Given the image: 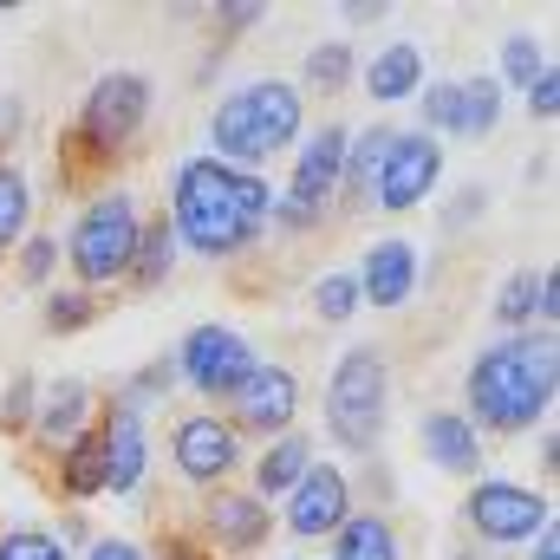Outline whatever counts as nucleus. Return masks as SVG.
Masks as SVG:
<instances>
[{
	"instance_id": "nucleus-1",
	"label": "nucleus",
	"mask_w": 560,
	"mask_h": 560,
	"mask_svg": "<svg viewBox=\"0 0 560 560\" xmlns=\"http://www.w3.org/2000/svg\"><path fill=\"white\" fill-rule=\"evenodd\" d=\"M268 209H275V183L215 156H183L176 183H170V235L176 248H196L209 261H235L268 235Z\"/></svg>"
},
{
	"instance_id": "nucleus-2",
	"label": "nucleus",
	"mask_w": 560,
	"mask_h": 560,
	"mask_svg": "<svg viewBox=\"0 0 560 560\" xmlns=\"http://www.w3.org/2000/svg\"><path fill=\"white\" fill-rule=\"evenodd\" d=\"M560 392V352L555 332H509L469 359L463 378V418L495 436H522L555 411Z\"/></svg>"
},
{
	"instance_id": "nucleus-3",
	"label": "nucleus",
	"mask_w": 560,
	"mask_h": 560,
	"mask_svg": "<svg viewBox=\"0 0 560 560\" xmlns=\"http://www.w3.org/2000/svg\"><path fill=\"white\" fill-rule=\"evenodd\" d=\"M300 118H306L300 85H287V79H255V85H242V92H229V98L215 105V118H209V156L261 176L268 156H280V150L300 143Z\"/></svg>"
},
{
	"instance_id": "nucleus-4",
	"label": "nucleus",
	"mask_w": 560,
	"mask_h": 560,
	"mask_svg": "<svg viewBox=\"0 0 560 560\" xmlns=\"http://www.w3.org/2000/svg\"><path fill=\"white\" fill-rule=\"evenodd\" d=\"M385 418H392V365H385V352H372V346L339 352V365L326 378V430H332V443L352 450V456H372L378 436H385Z\"/></svg>"
},
{
	"instance_id": "nucleus-5",
	"label": "nucleus",
	"mask_w": 560,
	"mask_h": 560,
	"mask_svg": "<svg viewBox=\"0 0 560 560\" xmlns=\"http://www.w3.org/2000/svg\"><path fill=\"white\" fill-rule=\"evenodd\" d=\"M143 125H150V79L143 72H105V79H92V92L72 118V150H59V156L105 170L138 143Z\"/></svg>"
},
{
	"instance_id": "nucleus-6",
	"label": "nucleus",
	"mask_w": 560,
	"mask_h": 560,
	"mask_svg": "<svg viewBox=\"0 0 560 560\" xmlns=\"http://www.w3.org/2000/svg\"><path fill=\"white\" fill-rule=\"evenodd\" d=\"M138 229H143V209H138L131 189H98V196L79 209V222H72V235H66V255H72V275H79L85 293L105 287V280L131 275Z\"/></svg>"
},
{
	"instance_id": "nucleus-7",
	"label": "nucleus",
	"mask_w": 560,
	"mask_h": 560,
	"mask_svg": "<svg viewBox=\"0 0 560 560\" xmlns=\"http://www.w3.org/2000/svg\"><path fill=\"white\" fill-rule=\"evenodd\" d=\"M463 522L489 548H522V541H541L555 528V502H548V489H528L509 476H476L463 495Z\"/></svg>"
},
{
	"instance_id": "nucleus-8",
	"label": "nucleus",
	"mask_w": 560,
	"mask_h": 560,
	"mask_svg": "<svg viewBox=\"0 0 560 560\" xmlns=\"http://www.w3.org/2000/svg\"><path fill=\"white\" fill-rule=\"evenodd\" d=\"M170 365L189 378V392H202V398H235V392L255 378L261 359H255V346H248L235 326H196Z\"/></svg>"
},
{
	"instance_id": "nucleus-9",
	"label": "nucleus",
	"mask_w": 560,
	"mask_h": 560,
	"mask_svg": "<svg viewBox=\"0 0 560 560\" xmlns=\"http://www.w3.org/2000/svg\"><path fill=\"white\" fill-rule=\"evenodd\" d=\"M436 176H443V143L423 138V131H392V150H385L372 202L385 215H405V209H418L423 196L436 189Z\"/></svg>"
},
{
	"instance_id": "nucleus-10",
	"label": "nucleus",
	"mask_w": 560,
	"mask_h": 560,
	"mask_svg": "<svg viewBox=\"0 0 560 560\" xmlns=\"http://www.w3.org/2000/svg\"><path fill=\"white\" fill-rule=\"evenodd\" d=\"M346 522H352V482H346V469L339 463H313L293 482V495H287V528L300 541H326Z\"/></svg>"
},
{
	"instance_id": "nucleus-11",
	"label": "nucleus",
	"mask_w": 560,
	"mask_h": 560,
	"mask_svg": "<svg viewBox=\"0 0 560 560\" xmlns=\"http://www.w3.org/2000/svg\"><path fill=\"white\" fill-rule=\"evenodd\" d=\"M170 456H176V469H183V482H229L235 469H242V436H235V423L215 418V411H196V418L176 423V443H170Z\"/></svg>"
},
{
	"instance_id": "nucleus-12",
	"label": "nucleus",
	"mask_w": 560,
	"mask_h": 560,
	"mask_svg": "<svg viewBox=\"0 0 560 560\" xmlns=\"http://www.w3.org/2000/svg\"><path fill=\"white\" fill-rule=\"evenodd\" d=\"M202 528H209L202 548H222L229 560H255L268 548V535H275V515H268V502L255 489H229L222 482V495L202 502Z\"/></svg>"
},
{
	"instance_id": "nucleus-13",
	"label": "nucleus",
	"mask_w": 560,
	"mask_h": 560,
	"mask_svg": "<svg viewBox=\"0 0 560 560\" xmlns=\"http://www.w3.org/2000/svg\"><path fill=\"white\" fill-rule=\"evenodd\" d=\"M229 405H235V418H229L235 436L248 430V436H268V443H275V436H287L293 418H300V378H293L287 365H255V378H248Z\"/></svg>"
},
{
	"instance_id": "nucleus-14",
	"label": "nucleus",
	"mask_w": 560,
	"mask_h": 560,
	"mask_svg": "<svg viewBox=\"0 0 560 560\" xmlns=\"http://www.w3.org/2000/svg\"><path fill=\"white\" fill-rule=\"evenodd\" d=\"M352 280H359V306L392 313V306H405V300L418 293V248L398 242V235H392V242H372Z\"/></svg>"
},
{
	"instance_id": "nucleus-15",
	"label": "nucleus",
	"mask_w": 560,
	"mask_h": 560,
	"mask_svg": "<svg viewBox=\"0 0 560 560\" xmlns=\"http://www.w3.org/2000/svg\"><path fill=\"white\" fill-rule=\"evenodd\" d=\"M418 443H423V456H430V469L463 476V482L482 476V430L463 418V411H423Z\"/></svg>"
},
{
	"instance_id": "nucleus-16",
	"label": "nucleus",
	"mask_w": 560,
	"mask_h": 560,
	"mask_svg": "<svg viewBox=\"0 0 560 560\" xmlns=\"http://www.w3.org/2000/svg\"><path fill=\"white\" fill-rule=\"evenodd\" d=\"M98 443H105V489H112V495H131L143 482V463H150L143 418L131 405H112V411L98 418Z\"/></svg>"
},
{
	"instance_id": "nucleus-17",
	"label": "nucleus",
	"mask_w": 560,
	"mask_h": 560,
	"mask_svg": "<svg viewBox=\"0 0 560 560\" xmlns=\"http://www.w3.org/2000/svg\"><path fill=\"white\" fill-rule=\"evenodd\" d=\"M79 430H92V385L66 378V385L46 392V411L33 418V443H39V450H66Z\"/></svg>"
},
{
	"instance_id": "nucleus-18",
	"label": "nucleus",
	"mask_w": 560,
	"mask_h": 560,
	"mask_svg": "<svg viewBox=\"0 0 560 560\" xmlns=\"http://www.w3.org/2000/svg\"><path fill=\"white\" fill-rule=\"evenodd\" d=\"M59 495L66 502H92V495H105V443H98V423L92 430H79L66 450H59Z\"/></svg>"
},
{
	"instance_id": "nucleus-19",
	"label": "nucleus",
	"mask_w": 560,
	"mask_h": 560,
	"mask_svg": "<svg viewBox=\"0 0 560 560\" xmlns=\"http://www.w3.org/2000/svg\"><path fill=\"white\" fill-rule=\"evenodd\" d=\"M313 469V436H300V430H287L275 436L261 456H255V495L268 502V495H293V482Z\"/></svg>"
},
{
	"instance_id": "nucleus-20",
	"label": "nucleus",
	"mask_w": 560,
	"mask_h": 560,
	"mask_svg": "<svg viewBox=\"0 0 560 560\" xmlns=\"http://www.w3.org/2000/svg\"><path fill=\"white\" fill-rule=\"evenodd\" d=\"M418 79H423V52L411 39H398V46H385L372 66H365V92L378 98V105H398V98H418Z\"/></svg>"
},
{
	"instance_id": "nucleus-21",
	"label": "nucleus",
	"mask_w": 560,
	"mask_h": 560,
	"mask_svg": "<svg viewBox=\"0 0 560 560\" xmlns=\"http://www.w3.org/2000/svg\"><path fill=\"white\" fill-rule=\"evenodd\" d=\"M385 150H392V125H378V131H352V143H346V176H339V189H346L352 202H372L378 170H385Z\"/></svg>"
},
{
	"instance_id": "nucleus-22",
	"label": "nucleus",
	"mask_w": 560,
	"mask_h": 560,
	"mask_svg": "<svg viewBox=\"0 0 560 560\" xmlns=\"http://www.w3.org/2000/svg\"><path fill=\"white\" fill-rule=\"evenodd\" d=\"M170 268H176V235H170V215H156V222H143L138 229V248H131V287L138 293H150V287H163L170 280Z\"/></svg>"
},
{
	"instance_id": "nucleus-23",
	"label": "nucleus",
	"mask_w": 560,
	"mask_h": 560,
	"mask_svg": "<svg viewBox=\"0 0 560 560\" xmlns=\"http://www.w3.org/2000/svg\"><path fill=\"white\" fill-rule=\"evenodd\" d=\"M332 560H405V555H398V535H392L385 515H352L332 535Z\"/></svg>"
},
{
	"instance_id": "nucleus-24",
	"label": "nucleus",
	"mask_w": 560,
	"mask_h": 560,
	"mask_svg": "<svg viewBox=\"0 0 560 560\" xmlns=\"http://www.w3.org/2000/svg\"><path fill=\"white\" fill-rule=\"evenodd\" d=\"M26 222H33V189H26L20 163H0V261L26 242Z\"/></svg>"
},
{
	"instance_id": "nucleus-25",
	"label": "nucleus",
	"mask_w": 560,
	"mask_h": 560,
	"mask_svg": "<svg viewBox=\"0 0 560 560\" xmlns=\"http://www.w3.org/2000/svg\"><path fill=\"white\" fill-rule=\"evenodd\" d=\"M300 79H306L319 98L346 92V85H352V46H346V39H326V46H313V52H306V66H300Z\"/></svg>"
},
{
	"instance_id": "nucleus-26",
	"label": "nucleus",
	"mask_w": 560,
	"mask_h": 560,
	"mask_svg": "<svg viewBox=\"0 0 560 560\" xmlns=\"http://www.w3.org/2000/svg\"><path fill=\"white\" fill-rule=\"evenodd\" d=\"M456 85H463V131L456 138H489L502 125V85L482 79V72L476 79H456Z\"/></svg>"
},
{
	"instance_id": "nucleus-27",
	"label": "nucleus",
	"mask_w": 560,
	"mask_h": 560,
	"mask_svg": "<svg viewBox=\"0 0 560 560\" xmlns=\"http://www.w3.org/2000/svg\"><path fill=\"white\" fill-rule=\"evenodd\" d=\"M541 72H548V52L535 46V33H509V39H502V79H495V85H522V92H528Z\"/></svg>"
},
{
	"instance_id": "nucleus-28",
	"label": "nucleus",
	"mask_w": 560,
	"mask_h": 560,
	"mask_svg": "<svg viewBox=\"0 0 560 560\" xmlns=\"http://www.w3.org/2000/svg\"><path fill=\"white\" fill-rule=\"evenodd\" d=\"M418 98H423V138H456V131H463V85H456V79L430 85Z\"/></svg>"
},
{
	"instance_id": "nucleus-29",
	"label": "nucleus",
	"mask_w": 560,
	"mask_h": 560,
	"mask_svg": "<svg viewBox=\"0 0 560 560\" xmlns=\"http://www.w3.org/2000/svg\"><path fill=\"white\" fill-rule=\"evenodd\" d=\"M92 319H98V300H92L85 287H66V293L46 300V326H52V332H85Z\"/></svg>"
},
{
	"instance_id": "nucleus-30",
	"label": "nucleus",
	"mask_w": 560,
	"mask_h": 560,
	"mask_svg": "<svg viewBox=\"0 0 560 560\" xmlns=\"http://www.w3.org/2000/svg\"><path fill=\"white\" fill-rule=\"evenodd\" d=\"M313 306H319V319H332V326L352 319V313H359V280L352 275H326L319 287H313Z\"/></svg>"
},
{
	"instance_id": "nucleus-31",
	"label": "nucleus",
	"mask_w": 560,
	"mask_h": 560,
	"mask_svg": "<svg viewBox=\"0 0 560 560\" xmlns=\"http://www.w3.org/2000/svg\"><path fill=\"white\" fill-rule=\"evenodd\" d=\"M13 261H20V280H26V287H52V268H59V242H52V235H26Z\"/></svg>"
},
{
	"instance_id": "nucleus-32",
	"label": "nucleus",
	"mask_w": 560,
	"mask_h": 560,
	"mask_svg": "<svg viewBox=\"0 0 560 560\" xmlns=\"http://www.w3.org/2000/svg\"><path fill=\"white\" fill-rule=\"evenodd\" d=\"M0 560H66V548L39 528H13V535H0Z\"/></svg>"
},
{
	"instance_id": "nucleus-33",
	"label": "nucleus",
	"mask_w": 560,
	"mask_h": 560,
	"mask_svg": "<svg viewBox=\"0 0 560 560\" xmlns=\"http://www.w3.org/2000/svg\"><path fill=\"white\" fill-rule=\"evenodd\" d=\"M528 112H535L541 125H555V118H560V72H555V66L528 85Z\"/></svg>"
},
{
	"instance_id": "nucleus-34",
	"label": "nucleus",
	"mask_w": 560,
	"mask_h": 560,
	"mask_svg": "<svg viewBox=\"0 0 560 560\" xmlns=\"http://www.w3.org/2000/svg\"><path fill=\"white\" fill-rule=\"evenodd\" d=\"M170 372H176V365H170V359H156V365H143L138 378H131V398H125V405H131V411H138L143 398H156V392H163V385H170Z\"/></svg>"
},
{
	"instance_id": "nucleus-35",
	"label": "nucleus",
	"mask_w": 560,
	"mask_h": 560,
	"mask_svg": "<svg viewBox=\"0 0 560 560\" xmlns=\"http://www.w3.org/2000/svg\"><path fill=\"white\" fill-rule=\"evenodd\" d=\"M0 411H7L13 423H33V378H26V372L7 385V405H0Z\"/></svg>"
},
{
	"instance_id": "nucleus-36",
	"label": "nucleus",
	"mask_w": 560,
	"mask_h": 560,
	"mask_svg": "<svg viewBox=\"0 0 560 560\" xmlns=\"http://www.w3.org/2000/svg\"><path fill=\"white\" fill-rule=\"evenodd\" d=\"M255 20H261L255 0H242V7H215V26H222V33H242V26H255Z\"/></svg>"
},
{
	"instance_id": "nucleus-37",
	"label": "nucleus",
	"mask_w": 560,
	"mask_h": 560,
	"mask_svg": "<svg viewBox=\"0 0 560 560\" xmlns=\"http://www.w3.org/2000/svg\"><path fill=\"white\" fill-rule=\"evenodd\" d=\"M156 560H215V555H209L202 541H189V535H170V541H163V555H156Z\"/></svg>"
},
{
	"instance_id": "nucleus-38",
	"label": "nucleus",
	"mask_w": 560,
	"mask_h": 560,
	"mask_svg": "<svg viewBox=\"0 0 560 560\" xmlns=\"http://www.w3.org/2000/svg\"><path fill=\"white\" fill-rule=\"evenodd\" d=\"M92 560H143V548H138V541H118V535H112V541H98V548H92Z\"/></svg>"
},
{
	"instance_id": "nucleus-39",
	"label": "nucleus",
	"mask_w": 560,
	"mask_h": 560,
	"mask_svg": "<svg viewBox=\"0 0 560 560\" xmlns=\"http://www.w3.org/2000/svg\"><path fill=\"white\" fill-rule=\"evenodd\" d=\"M535 560H560V541H555V528H548V535L535 541Z\"/></svg>"
},
{
	"instance_id": "nucleus-40",
	"label": "nucleus",
	"mask_w": 560,
	"mask_h": 560,
	"mask_svg": "<svg viewBox=\"0 0 560 560\" xmlns=\"http://www.w3.org/2000/svg\"><path fill=\"white\" fill-rule=\"evenodd\" d=\"M450 560H476V555H450Z\"/></svg>"
},
{
	"instance_id": "nucleus-41",
	"label": "nucleus",
	"mask_w": 560,
	"mask_h": 560,
	"mask_svg": "<svg viewBox=\"0 0 560 560\" xmlns=\"http://www.w3.org/2000/svg\"><path fill=\"white\" fill-rule=\"evenodd\" d=\"M293 560H300V555H293Z\"/></svg>"
}]
</instances>
